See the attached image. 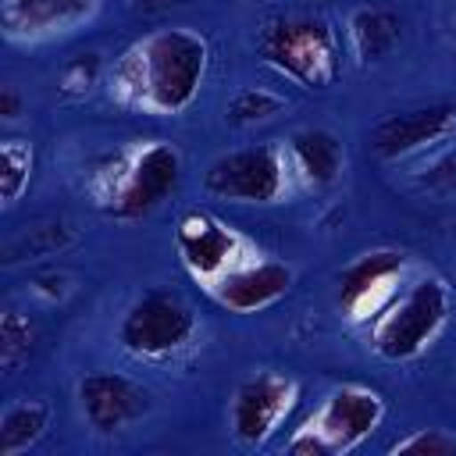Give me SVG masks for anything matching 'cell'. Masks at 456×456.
<instances>
[{"instance_id":"1","label":"cell","mask_w":456,"mask_h":456,"mask_svg":"<svg viewBox=\"0 0 456 456\" xmlns=\"http://www.w3.org/2000/svg\"><path fill=\"white\" fill-rule=\"evenodd\" d=\"M207 71V43L189 28H160L139 39L114 71V89L125 103L175 114L189 107Z\"/></svg>"},{"instance_id":"2","label":"cell","mask_w":456,"mask_h":456,"mask_svg":"<svg viewBox=\"0 0 456 456\" xmlns=\"http://www.w3.org/2000/svg\"><path fill=\"white\" fill-rule=\"evenodd\" d=\"M449 317V289L438 278H420L403 296H392L374 314L370 342L385 360H410L431 346Z\"/></svg>"},{"instance_id":"3","label":"cell","mask_w":456,"mask_h":456,"mask_svg":"<svg viewBox=\"0 0 456 456\" xmlns=\"http://www.w3.org/2000/svg\"><path fill=\"white\" fill-rule=\"evenodd\" d=\"M260 53L306 89H324L338 78V43L321 18L299 14L271 21L260 36Z\"/></svg>"},{"instance_id":"4","label":"cell","mask_w":456,"mask_h":456,"mask_svg":"<svg viewBox=\"0 0 456 456\" xmlns=\"http://www.w3.org/2000/svg\"><path fill=\"white\" fill-rule=\"evenodd\" d=\"M118 175L107 171L103 175V203L114 217H139L150 214L160 200H167V192H175L178 175H182V160L167 142H150L139 153L118 157Z\"/></svg>"},{"instance_id":"5","label":"cell","mask_w":456,"mask_h":456,"mask_svg":"<svg viewBox=\"0 0 456 456\" xmlns=\"http://www.w3.org/2000/svg\"><path fill=\"white\" fill-rule=\"evenodd\" d=\"M192 335H196V317L189 303L167 289L142 292L121 321V346L142 360H167L182 353L192 342Z\"/></svg>"},{"instance_id":"6","label":"cell","mask_w":456,"mask_h":456,"mask_svg":"<svg viewBox=\"0 0 456 456\" xmlns=\"http://www.w3.org/2000/svg\"><path fill=\"white\" fill-rule=\"evenodd\" d=\"M289 185V160L274 146H249L217 157L203 171V189L217 200L274 203Z\"/></svg>"},{"instance_id":"7","label":"cell","mask_w":456,"mask_h":456,"mask_svg":"<svg viewBox=\"0 0 456 456\" xmlns=\"http://www.w3.org/2000/svg\"><path fill=\"white\" fill-rule=\"evenodd\" d=\"M296 381L274 370H260L253 378H246L232 399V431L242 445H264L278 424L292 413L296 406Z\"/></svg>"},{"instance_id":"8","label":"cell","mask_w":456,"mask_h":456,"mask_svg":"<svg viewBox=\"0 0 456 456\" xmlns=\"http://www.w3.org/2000/svg\"><path fill=\"white\" fill-rule=\"evenodd\" d=\"M456 132V103H428L413 110H395L370 128V153L381 160H406L420 150L445 142Z\"/></svg>"},{"instance_id":"9","label":"cell","mask_w":456,"mask_h":456,"mask_svg":"<svg viewBox=\"0 0 456 456\" xmlns=\"http://www.w3.org/2000/svg\"><path fill=\"white\" fill-rule=\"evenodd\" d=\"M381 417H385V403L374 388L342 385L324 399V406L306 420V428L317 431L328 452H346L360 445L381 424Z\"/></svg>"},{"instance_id":"10","label":"cell","mask_w":456,"mask_h":456,"mask_svg":"<svg viewBox=\"0 0 456 456\" xmlns=\"http://www.w3.org/2000/svg\"><path fill=\"white\" fill-rule=\"evenodd\" d=\"M78 410L89 420V428L114 435V431H125L128 424H135L150 410V392L125 374L100 370V374H86L78 381Z\"/></svg>"},{"instance_id":"11","label":"cell","mask_w":456,"mask_h":456,"mask_svg":"<svg viewBox=\"0 0 456 456\" xmlns=\"http://www.w3.org/2000/svg\"><path fill=\"white\" fill-rule=\"evenodd\" d=\"M96 7L100 0H0V25L14 43H39L75 32Z\"/></svg>"},{"instance_id":"12","label":"cell","mask_w":456,"mask_h":456,"mask_svg":"<svg viewBox=\"0 0 456 456\" xmlns=\"http://www.w3.org/2000/svg\"><path fill=\"white\" fill-rule=\"evenodd\" d=\"M175 242H178V253H182L185 267L196 278L217 281L232 267H239V239H235V232H228L210 214H185L178 221Z\"/></svg>"},{"instance_id":"13","label":"cell","mask_w":456,"mask_h":456,"mask_svg":"<svg viewBox=\"0 0 456 456\" xmlns=\"http://www.w3.org/2000/svg\"><path fill=\"white\" fill-rule=\"evenodd\" d=\"M403 267H406L403 253H392V249L367 253L356 264H349L342 274V289H338L342 310L353 321H363V317H374L378 310H385L395 292V281L403 278Z\"/></svg>"},{"instance_id":"14","label":"cell","mask_w":456,"mask_h":456,"mask_svg":"<svg viewBox=\"0 0 456 456\" xmlns=\"http://www.w3.org/2000/svg\"><path fill=\"white\" fill-rule=\"evenodd\" d=\"M292 285V271L278 260H260V264H239L232 267L224 278L214 281V292L224 306L249 314L260 306H271L274 299H281Z\"/></svg>"},{"instance_id":"15","label":"cell","mask_w":456,"mask_h":456,"mask_svg":"<svg viewBox=\"0 0 456 456\" xmlns=\"http://www.w3.org/2000/svg\"><path fill=\"white\" fill-rule=\"evenodd\" d=\"M289 164L296 167V175L310 185H331L342 171V146L331 132L324 128H306L296 132L289 142Z\"/></svg>"},{"instance_id":"16","label":"cell","mask_w":456,"mask_h":456,"mask_svg":"<svg viewBox=\"0 0 456 456\" xmlns=\"http://www.w3.org/2000/svg\"><path fill=\"white\" fill-rule=\"evenodd\" d=\"M399 36H403V21L388 7H360L349 18V43H353V53L363 64L367 61H385L395 50Z\"/></svg>"},{"instance_id":"17","label":"cell","mask_w":456,"mask_h":456,"mask_svg":"<svg viewBox=\"0 0 456 456\" xmlns=\"http://www.w3.org/2000/svg\"><path fill=\"white\" fill-rule=\"evenodd\" d=\"M46 424H50V406L39 399L7 406L0 417V456H14L36 445L46 435Z\"/></svg>"},{"instance_id":"18","label":"cell","mask_w":456,"mask_h":456,"mask_svg":"<svg viewBox=\"0 0 456 456\" xmlns=\"http://www.w3.org/2000/svg\"><path fill=\"white\" fill-rule=\"evenodd\" d=\"M71 239H75V232H71V224H64V221L32 224L28 232H21L18 239H11V242L4 246V264L28 260V256H50V253L64 249Z\"/></svg>"},{"instance_id":"19","label":"cell","mask_w":456,"mask_h":456,"mask_svg":"<svg viewBox=\"0 0 456 456\" xmlns=\"http://www.w3.org/2000/svg\"><path fill=\"white\" fill-rule=\"evenodd\" d=\"M36 349V324L21 310H4L0 317V363L4 374H14Z\"/></svg>"},{"instance_id":"20","label":"cell","mask_w":456,"mask_h":456,"mask_svg":"<svg viewBox=\"0 0 456 456\" xmlns=\"http://www.w3.org/2000/svg\"><path fill=\"white\" fill-rule=\"evenodd\" d=\"M32 164H36V153H32L28 139H4V146H0V189H4L7 207L25 192L28 178H32Z\"/></svg>"},{"instance_id":"21","label":"cell","mask_w":456,"mask_h":456,"mask_svg":"<svg viewBox=\"0 0 456 456\" xmlns=\"http://www.w3.org/2000/svg\"><path fill=\"white\" fill-rule=\"evenodd\" d=\"M281 110V96L267 93V89H239L228 103V121L246 128V125H260L267 118H274Z\"/></svg>"},{"instance_id":"22","label":"cell","mask_w":456,"mask_h":456,"mask_svg":"<svg viewBox=\"0 0 456 456\" xmlns=\"http://www.w3.org/2000/svg\"><path fill=\"white\" fill-rule=\"evenodd\" d=\"M392 452H428V456H445L456 452V435H445L442 428H420L410 438L392 442Z\"/></svg>"},{"instance_id":"23","label":"cell","mask_w":456,"mask_h":456,"mask_svg":"<svg viewBox=\"0 0 456 456\" xmlns=\"http://www.w3.org/2000/svg\"><path fill=\"white\" fill-rule=\"evenodd\" d=\"M96 71H100L96 53H78V57H75L71 64H64V71H61V93H68V96L89 93L93 82H96Z\"/></svg>"},{"instance_id":"24","label":"cell","mask_w":456,"mask_h":456,"mask_svg":"<svg viewBox=\"0 0 456 456\" xmlns=\"http://www.w3.org/2000/svg\"><path fill=\"white\" fill-rule=\"evenodd\" d=\"M182 4H189V0H132V11L135 14H164V11L182 7Z\"/></svg>"},{"instance_id":"25","label":"cell","mask_w":456,"mask_h":456,"mask_svg":"<svg viewBox=\"0 0 456 456\" xmlns=\"http://www.w3.org/2000/svg\"><path fill=\"white\" fill-rule=\"evenodd\" d=\"M21 114V96L14 86H4L0 89V118H18Z\"/></svg>"}]
</instances>
